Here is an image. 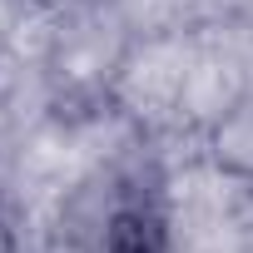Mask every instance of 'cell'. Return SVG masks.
Returning a JSON list of instances; mask_svg holds the SVG:
<instances>
[{"instance_id":"6da1fadb","label":"cell","mask_w":253,"mask_h":253,"mask_svg":"<svg viewBox=\"0 0 253 253\" xmlns=\"http://www.w3.org/2000/svg\"><path fill=\"white\" fill-rule=\"evenodd\" d=\"M109 253H164V213L149 199L119 204L109 218Z\"/></svg>"}]
</instances>
